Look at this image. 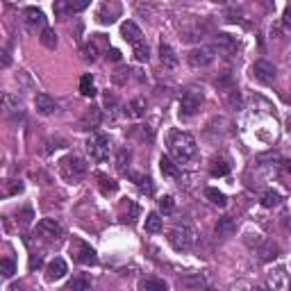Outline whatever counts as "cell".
<instances>
[{
  "instance_id": "6da1fadb",
  "label": "cell",
  "mask_w": 291,
  "mask_h": 291,
  "mask_svg": "<svg viewBox=\"0 0 291 291\" xmlns=\"http://www.w3.org/2000/svg\"><path fill=\"white\" fill-rule=\"evenodd\" d=\"M168 146H171L173 157L177 159L180 164H186L196 157L198 153V146H196V139L189 134V132H171L168 136Z\"/></svg>"
},
{
  "instance_id": "7a4b0ae2",
  "label": "cell",
  "mask_w": 291,
  "mask_h": 291,
  "mask_svg": "<svg viewBox=\"0 0 291 291\" xmlns=\"http://www.w3.org/2000/svg\"><path fill=\"white\" fill-rule=\"evenodd\" d=\"M59 171H62L64 180L80 182L82 177L86 175V164H84V159L75 157V155H68L66 159H62V162H59Z\"/></svg>"
},
{
  "instance_id": "3957f363",
  "label": "cell",
  "mask_w": 291,
  "mask_h": 291,
  "mask_svg": "<svg viewBox=\"0 0 291 291\" xmlns=\"http://www.w3.org/2000/svg\"><path fill=\"white\" fill-rule=\"evenodd\" d=\"M193 239H196V232L191 230L189 225H175L171 230V234H168V241H171V246L175 250H180V253H184V250H189L191 246H193Z\"/></svg>"
},
{
  "instance_id": "277c9868",
  "label": "cell",
  "mask_w": 291,
  "mask_h": 291,
  "mask_svg": "<svg viewBox=\"0 0 291 291\" xmlns=\"http://www.w3.org/2000/svg\"><path fill=\"white\" fill-rule=\"evenodd\" d=\"M68 250H71L73 262L82 264V266H91V264L98 262V257H95V250L91 248L89 244H84L82 239H73L71 246H68Z\"/></svg>"
},
{
  "instance_id": "5b68a950",
  "label": "cell",
  "mask_w": 291,
  "mask_h": 291,
  "mask_svg": "<svg viewBox=\"0 0 291 291\" xmlns=\"http://www.w3.org/2000/svg\"><path fill=\"white\" fill-rule=\"evenodd\" d=\"M200 105H203V91L196 89V86H189L180 98V112L184 116H191V114H196L200 109Z\"/></svg>"
},
{
  "instance_id": "8992f818",
  "label": "cell",
  "mask_w": 291,
  "mask_h": 291,
  "mask_svg": "<svg viewBox=\"0 0 291 291\" xmlns=\"http://www.w3.org/2000/svg\"><path fill=\"white\" fill-rule=\"evenodd\" d=\"M86 150H89V157L93 159V162H103V159H107V155H109V136H105V134L91 136V139L86 141Z\"/></svg>"
},
{
  "instance_id": "52a82bcc",
  "label": "cell",
  "mask_w": 291,
  "mask_h": 291,
  "mask_svg": "<svg viewBox=\"0 0 291 291\" xmlns=\"http://www.w3.org/2000/svg\"><path fill=\"white\" fill-rule=\"evenodd\" d=\"M216 48H212V45H200V48H193L189 53V64L196 68H203V66H209V64L214 62V57H216Z\"/></svg>"
},
{
  "instance_id": "ba28073f",
  "label": "cell",
  "mask_w": 291,
  "mask_h": 291,
  "mask_svg": "<svg viewBox=\"0 0 291 291\" xmlns=\"http://www.w3.org/2000/svg\"><path fill=\"white\" fill-rule=\"evenodd\" d=\"M253 75L262 84H273L275 82V66L271 62H266V59H257L253 64Z\"/></svg>"
},
{
  "instance_id": "9c48e42d",
  "label": "cell",
  "mask_w": 291,
  "mask_h": 291,
  "mask_svg": "<svg viewBox=\"0 0 291 291\" xmlns=\"http://www.w3.org/2000/svg\"><path fill=\"white\" fill-rule=\"evenodd\" d=\"M36 234L41 239H59L62 236V225H59L55 218H41L36 223Z\"/></svg>"
},
{
  "instance_id": "30bf717a",
  "label": "cell",
  "mask_w": 291,
  "mask_h": 291,
  "mask_svg": "<svg viewBox=\"0 0 291 291\" xmlns=\"http://www.w3.org/2000/svg\"><path fill=\"white\" fill-rule=\"evenodd\" d=\"M268 286L273 289H280V291H286L291 286V275L286 273L284 266H277L275 271L268 273Z\"/></svg>"
},
{
  "instance_id": "8fae6325",
  "label": "cell",
  "mask_w": 291,
  "mask_h": 291,
  "mask_svg": "<svg viewBox=\"0 0 291 291\" xmlns=\"http://www.w3.org/2000/svg\"><path fill=\"white\" fill-rule=\"evenodd\" d=\"M34 107H36V112H39L41 116H50V114L57 112V103H55V98H50V95H45V93L34 95Z\"/></svg>"
},
{
  "instance_id": "7c38bea8",
  "label": "cell",
  "mask_w": 291,
  "mask_h": 291,
  "mask_svg": "<svg viewBox=\"0 0 291 291\" xmlns=\"http://www.w3.org/2000/svg\"><path fill=\"white\" fill-rule=\"evenodd\" d=\"M23 18H25V25L30 27V30L45 25L43 12H41V9H36V7H25V9H23Z\"/></svg>"
},
{
  "instance_id": "4fadbf2b",
  "label": "cell",
  "mask_w": 291,
  "mask_h": 291,
  "mask_svg": "<svg viewBox=\"0 0 291 291\" xmlns=\"http://www.w3.org/2000/svg\"><path fill=\"white\" fill-rule=\"evenodd\" d=\"M100 121H103L100 107H93V105H91V107L84 112V116H82L80 125H82V130H95V127L100 125Z\"/></svg>"
},
{
  "instance_id": "5bb4252c",
  "label": "cell",
  "mask_w": 291,
  "mask_h": 291,
  "mask_svg": "<svg viewBox=\"0 0 291 291\" xmlns=\"http://www.w3.org/2000/svg\"><path fill=\"white\" fill-rule=\"evenodd\" d=\"M234 230H236L234 218H232V216H223V218H218L216 227H214V234L221 236V239H225V236H232V234H234Z\"/></svg>"
},
{
  "instance_id": "9a60e30c",
  "label": "cell",
  "mask_w": 291,
  "mask_h": 291,
  "mask_svg": "<svg viewBox=\"0 0 291 291\" xmlns=\"http://www.w3.org/2000/svg\"><path fill=\"white\" fill-rule=\"evenodd\" d=\"M121 34H123V39H125L127 43H132V45H134L136 41H141V36H143V34H141V30H139V25H136L134 21H125V23H123V25H121Z\"/></svg>"
},
{
  "instance_id": "2e32d148",
  "label": "cell",
  "mask_w": 291,
  "mask_h": 291,
  "mask_svg": "<svg viewBox=\"0 0 291 291\" xmlns=\"http://www.w3.org/2000/svg\"><path fill=\"white\" fill-rule=\"evenodd\" d=\"M118 14H121V7H118V5H112V9H109V3H105L103 7L98 9V23L109 25V23H114L118 18Z\"/></svg>"
},
{
  "instance_id": "e0dca14e",
  "label": "cell",
  "mask_w": 291,
  "mask_h": 291,
  "mask_svg": "<svg viewBox=\"0 0 291 291\" xmlns=\"http://www.w3.org/2000/svg\"><path fill=\"white\" fill-rule=\"evenodd\" d=\"M66 273H68V266L62 257H55L53 262L48 264V280H62Z\"/></svg>"
},
{
  "instance_id": "ac0fdd59",
  "label": "cell",
  "mask_w": 291,
  "mask_h": 291,
  "mask_svg": "<svg viewBox=\"0 0 291 291\" xmlns=\"http://www.w3.org/2000/svg\"><path fill=\"white\" fill-rule=\"evenodd\" d=\"M207 284L205 282V277L200 275V273H193V275H184L177 280V286L180 289H203V286Z\"/></svg>"
},
{
  "instance_id": "d6986e66",
  "label": "cell",
  "mask_w": 291,
  "mask_h": 291,
  "mask_svg": "<svg viewBox=\"0 0 291 291\" xmlns=\"http://www.w3.org/2000/svg\"><path fill=\"white\" fill-rule=\"evenodd\" d=\"M214 43H216V48L223 50V53H234L236 50V41L232 39L230 34H225V32H218L216 39H214Z\"/></svg>"
},
{
  "instance_id": "ffe728a7",
  "label": "cell",
  "mask_w": 291,
  "mask_h": 291,
  "mask_svg": "<svg viewBox=\"0 0 291 291\" xmlns=\"http://www.w3.org/2000/svg\"><path fill=\"white\" fill-rule=\"evenodd\" d=\"M143 114H146V100H143V98H134V100H130V103H127L125 116H130V118H141Z\"/></svg>"
},
{
  "instance_id": "44dd1931",
  "label": "cell",
  "mask_w": 291,
  "mask_h": 291,
  "mask_svg": "<svg viewBox=\"0 0 291 291\" xmlns=\"http://www.w3.org/2000/svg\"><path fill=\"white\" fill-rule=\"evenodd\" d=\"M80 93L84 95V98H93V95L98 93V89H95V84H93V77H91V73H84V75L80 77Z\"/></svg>"
},
{
  "instance_id": "7402d4cb",
  "label": "cell",
  "mask_w": 291,
  "mask_h": 291,
  "mask_svg": "<svg viewBox=\"0 0 291 291\" xmlns=\"http://www.w3.org/2000/svg\"><path fill=\"white\" fill-rule=\"evenodd\" d=\"M159 59H162V64L166 68L177 66V55L173 53V48H171V45H166V43L159 45Z\"/></svg>"
},
{
  "instance_id": "603a6c76",
  "label": "cell",
  "mask_w": 291,
  "mask_h": 291,
  "mask_svg": "<svg viewBox=\"0 0 291 291\" xmlns=\"http://www.w3.org/2000/svg\"><path fill=\"white\" fill-rule=\"evenodd\" d=\"M139 289L141 291H166V282L157 280V277H143V280H139Z\"/></svg>"
},
{
  "instance_id": "cb8c5ba5",
  "label": "cell",
  "mask_w": 291,
  "mask_h": 291,
  "mask_svg": "<svg viewBox=\"0 0 291 291\" xmlns=\"http://www.w3.org/2000/svg\"><path fill=\"white\" fill-rule=\"evenodd\" d=\"M277 255H280V248H277V244H273V241H264L262 248H259V259H264V262H271Z\"/></svg>"
},
{
  "instance_id": "d4e9b609",
  "label": "cell",
  "mask_w": 291,
  "mask_h": 291,
  "mask_svg": "<svg viewBox=\"0 0 291 291\" xmlns=\"http://www.w3.org/2000/svg\"><path fill=\"white\" fill-rule=\"evenodd\" d=\"M159 168H162V173L166 177H177V175H180V168H177V164L173 162L171 157H166V155L159 159Z\"/></svg>"
},
{
  "instance_id": "484cf974",
  "label": "cell",
  "mask_w": 291,
  "mask_h": 291,
  "mask_svg": "<svg viewBox=\"0 0 291 291\" xmlns=\"http://www.w3.org/2000/svg\"><path fill=\"white\" fill-rule=\"evenodd\" d=\"M39 41H41V45H45L48 50L57 48V34H55V30H50V27H43V30H41Z\"/></svg>"
},
{
  "instance_id": "4316f807",
  "label": "cell",
  "mask_w": 291,
  "mask_h": 291,
  "mask_svg": "<svg viewBox=\"0 0 291 291\" xmlns=\"http://www.w3.org/2000/svg\"><path fill=\"white\" fill-rule=\"evenodd\" d=\"M98 186H100V191H103L105 196H109V193H116V189H118V184L112 180V177H107V175H103V173H98Z\"/></svg>"
},
{
  "instance_id": "83f0119b",
  "label": "cell",
  "mask_w": 291,
  "mask_h": 291,
  "mask_svg": "<svg viewBox=\"0 0 291 291\" xmlns=\"http://www.w3.org/2000/svg\"><path fill=\"white\" fill-rule=\"evenodd\" d=\"M205 196H207V198H209V203H212V205H216V207H225V205H227L225 193H223V191H218V189H214V186H209V189H205Z\"/></svg>"
},
{
  "instance_id": "f1b7e54d",
  "label": "cell",
  "mask_w": 291,
  "mask_h": 291,
  "mask_svg": "<svg viewBox=\"0 0 291 291\" xmlns=\"http://www.w3.org/2000/svg\"><path fill=\"white\" fill-rule=\"evenodd\" d=\"M280 193L277 191H273V189H268V191H264L262 193V207H266V209H271V207H277L280 205Z\"/></svg>"
},
{
  "instance_id": "f546056e",
  "label": "cell",
  "mask_w": 291,
  "mask_h": 291,
  "mask_svg": "<svg viewBox=\"0 0 291 291\" xmlns=\"http://www.w3.org/2000/svg\"><path fill=\"white\" fill-rule=\"evenodd\" d=\"M132 48H134V57H136V62H148V59H150V48H148V43H146L143 39L136 41V43L132 45Z\"/></svg>"
},
{
  "instance_id": "4dcf8cb0",
  "label": "cell",
  "mask_w": 291,
  "mask_h": 291,
  "mask_svg": "<svg viewBox=\"0 0 291 291\" xmlns=\"http://www.w3.org/2000/svg\"><path fill=\"white\" fill-rule=\"evenodd\" d=\"M82 59H84V62H95V59H98V45L91 43V41L82 45Z\"/></svg>"
},
{
  "instance_id": "1f68e13d",
  "label": "cell",
  "mask_w": 291,
  "mask_h": 291,
  "mask_svg": "<svg viewBox=\"0 0 291 291\" xmlns=\"http://www.w3.org/2000/svg\"><path fill=\"white\" fill-rule=\"evenodd\" d=\"M162 230V218L159 214H148L146 216V232H159Z\"/></svg>"
},
{
  "instance_id": "d6a6232c",
  "label": "cell",
  "mask_w": 291,
  "mask_h": 291,
  "mask_svg": "<svg viewBox=\"0 0 291 291\" xmlns=\"http://www.w3.org/2000/svg\"><path fill=\"white\" fill-rule=\"evenodd\" d=\"M89 286H91V280L84 277V275H80V277H75V280L68 282V289L71 291H84V289H89Z\"/></svg>"
},
{
  "instance_id": "836d02e7",
  "label": "cell",
  "mask_w": 291,
  "mask_h": 291,
  "mask_svg": "<svg viewBox=\"0 0 291 291\" xmlns=\"http://www.w3.org/2000/svg\"><path fill=\"white\" fill-rule=\"evenodd\" d=\"M23 191V182L18 180H7L5 182V189H3V196L7 198V196H14V193H21Z\"/></svg>"
},
{
  "instance_id": "e575fe53",
  "label": "cell",
  "mask_w": 291,
  "mask_h": 291,
  "mask_svg": "<svg viewBox=\"0 0 291 291\" xmlns=\"http://www.w3.org/2000/svg\"><path fill=\"white\" fill-rule=\"evenodd\" d=\"M227 173H230V166H227L225 159H214L212 162V175L216 177V175H227Z\"/></svg>"
},
{
  "instance_id": "d590c367",
  "label": "cell",
  "mask_w": 291,
  "mask_h": 291,
  "mask_svg": "<svg viewBox=\"0 0 291 291\" xmlns=\"http://www.w3.org/2000/svg\"><path fill=\"white\" fill-rule=\"evenodd\" d=\"M0 273H3V277H12L14 273H16V264H14V259L5 257L3 262H0Z\"/></svg>"
},
{
  "instance_id": "8d00e7d4",
  "label": "cell",
  "mask_w": 291,
  "mask_h": 291,
  "mask_svg": "<svg viewBox=\"0 0 291 291\" xmlns=\"http://www.w3.org/2000/svg\"><path fill=\"white\" fill-rule=\"evenodd\" d=\"M130 159H132V153L127 148H121L118 150V155H116V166L121 168V171H125V166L130 164Z\"/></svg>"
},
{
  "instance_id": "74e56055",
  "label": "cell",
  "mask_w": 291,
  "mask_h": 291,
  "mask_svg": "<svg viewBox=\"0 0 291 291\" xmlns=\"http://www.w3.org/2000/svg\"><path fill=\"white\" fill-rule=\"evenodd\" d=\"M3 105H5V109H7V112H18V107H21V100L14 98L12 93H5L3 95Z\"/></svg>"
},
{
  "instance_id": "f35d334b",
  "label": "cell",
  "mask_w": 291,
  "mask_h": 291,
  "mask_svg": "<svg viewBox=\"0 0 291 291\" xmlns=\"http://www.w3.org/2000/svg\"><path fill=\"white\" fill-rule=\"evenodd\" d=\"M55 14H57V16L71 14V5H68V0H55Z\"/></svg>"
},
{
  "instance_id": "ab89813d",
  "label": "cell",
  "mask_w": 291,
  "mask_h": 291,
  "mask_svg": "<svg viewBox=\"0 0 291 291\" xmlns=\"http://www.w3.org/2000/svg\"><path fill=\"white\" fill-rule=\"evenodd\" d=\"M173 207H175V203H173V198H171V196H164V198L159 200V212H164V214H171V212H173Z\"/></svg>"
},
{
  "instance_id": "60d3db41",
  "label": "cell",
  "mask_w": 291,
  "mask_h": 291,
  "mask_svg": "<svg viewBox=\"0 0 291 291\" xmlns=\"http://www.w3.org/2000/svg\"><path fill=\"white\" fill-rule=\"evenodd\" d=\"M91 0H68V5H71V14H77V12H84L86 7H89Z\"/></svg>"
},
{
  "instance_id": "b9f144b4",
  "label": "cell",
  "mask_w": 291,
  "mask_h": 291,
  "mask_svg": "<svg viewBox=\"0 0 291 291\" xmlns=\"http://www.w3.org/2000/svg\"><path fill=\"white\" fill-rule=\"evenodd\" d=\"M227 103H230V107H241V93L236 89H230V95H227Z\"/></svg>"
},
{
  "instance_id": "7bdbcfd3",
  "label": "cell",
  "mask_w": 291,
  "mask_h": 291,
  "mask_svg": "<svg viewBox=\"0 0 291 291\" xmlns=\"http://www.w3.org/2000/svg\"><path fill=\"white\" fill-rule=\"evenodd\" d=\"M136 184H139V189L143 191V193H153V184H150L148 177H141V180L136 182Z\"/></svg>"
},
{
  "instance_id": "ee69618b",
  "label": "cell",
  "mask_w": 291,
  "mask_h": 291,
  "mask_svg": "<svg viewBox=\"0 0 291 291\" xmlns=\"http://www.w3.org/2000/svg\"><path fill=\"white\" fill-rule=\"evenodd\" d=\"M230 82H232V73H230V71H223V75L216 80V84H218V86H227Z\"/></svg>"
},
{
  "instance_id": "f6af8a7d",
  "label": "cell",
  "mask_w": 291,
  "mask_h": 291,
  "mask_svg": "<svg viewBox=\"0 0 291 291\" xmlns=\"http://www.w3.org/2000/svg\"><path fill=\"white\" fill-rule=\"evenodd\" d=\"M107 59H109V62H121V50L109 48L107 50Z\"/></svg>"
},
{
  "instance_id": "bcb514c9",
  "label": "cell",
  "mask_w": 291,
  "mask_h": 291,
  "mask_svg": "<svg viewBox=\"0 0 291 291\" xmlns=\"http://www.w3.org/2000/svg\"><path fill=\"white\" fill-rule=\"evenodd\" d=\"M282 23H284V27H291V5L284 9V16H282Z\"/></svg>"
},
{
  "instance_id": "7dc6e473",
  "label": "cell",
  "mask_w": 291,
  "mask_h": 291,
  "mask_svg": "<svg viewBox=\"0 0 291 291\" xmlns=\"http://www.w3.org/2000/svg\"><path fill=\"white\" fill-rule=\"evenodd\" d=\"M0 55H3V59H0V64H3V68H7L9 64H12V59H9V50L5 48V50H3V53H0Z\"/></svg>"
},
{
  "instance_id": "c3c4849f",
  "label": "cell",
  "mask_w": 291,
  "mask_h": 291,
  "mask_svg": "<svg viewBox=\"0 0 291 291\" xmlns=\"http://www.w3.org/2000/svg\"><path fill=\"white\" fill-rule=\"evenodd\" d=\"M41 264H43V262H41V257H39V255H36V257H32V259H30V266H32V268H39Z\"/></svg>"
},
{
  "instance_id": "681fc988",
  "label": "cell",
  "mask_w": 291,
  "mask_h": 291,
  "mask_svg": "<svg viewBox=\"0 0 291 291\" xmlns=\"http://www.w3.org/2000/svg\"><path fill=\"white\" fill-rule=\"evenodd\" d=\"M30 218H32V212H30V209H25V212H23V218H21V221H23V223H30Z\"/></svg>"
},
{
  "instance_id": "f907efd6",
  "label": "cell",
  "mask_w": 291,
  "mask_h": 291,
  "mask_svg": "<svg viewBox=\"0 0 291 291\" xmlns=\"http://www.w3.org/2000/svg\"><path fill=\"white\" fill-rule=\"evenodd\" d=\"M282 168H284V171H286V173H289V175H291V159H286V162L282 164Z\"/></svg>"
},
{
  "instance_id": "816d5d0a",
  "label": "cell",
  "mask_w": 291,
  "mask_h": 291,
  "mask_svg": "<svg viewBox=\"0 0 291 291\" xmlns=\"http://www.w3.org/2000/svg\"><path fill=\"white\" fill-rule=\"evenodd\" d=\"M264 3H266V5H268V3H271V0H264Z\"/></svg>"
}]
</instances>
